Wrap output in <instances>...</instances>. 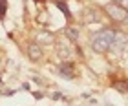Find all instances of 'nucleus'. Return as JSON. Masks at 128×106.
I'll list each match as a JSON object with an SVG mask.
<instances>
[{
    "label": "nucleus",
    "mask_w": 128,
    "mask_h": 106,
    "mask_svg": "<svg viewBox=\"0 0 128 106\" xmlns=\"http://www.w3.org/2000/svg\"><path fill=\"white\" fill-rule=\"evenodd\" d=\"M114 38H115L114 31H102V33H99L97 37L92 40V46H94L95 51H106L110 46H112Z\"/></svg>",
    "instance_id": "obj_1"
},
{
    "label": "nucleus",
    "mask_w": 128,
    "mask_h": 106,
    "mask_svg": "<svg viewBox=\"0 0 128 106\" xmlns=\"http://www.w3.org/2000/svg\"><path fill=\"white\" fill-rule=\"evenodd\" d=\"M108 13L112 15L115 20H123V18H128V13H126L124 9H117V8H114V6H112V8H108Z\"/></svg>",
    "instance_id": "obj_2"
},
{
    "label": "nucleus",
    "mask_w": 128,
    "mask_h": 106,
    "mask_svg": "<svg viewBox=\"0 0 128 106\" xmlns=\"http://www.w3.org/2000/svg\"><path fill=\"white\" fill-rule=\"evenodd\" d=\"M6 13V0H0V16H4Z\"/></svg>",
    "instance_id": "obj_3"
},
{
    "label": "nucleus",
    "mask_w": 128,
    "mask_h": 106,
    "mask_svg": "<svg viewBox=\"0 0 128 106\" xmlns=\"http://www.w3.org/2000/svg\"><path fill=\"white\" fill-rule=\"evenodd\" d=\"M57 6H59V8L64 11V13H66L68 16H70V11H68V8H66V4H64V2H59V4H57Z\"/></svg>",
    "instance_id": "obj_4"
},
{
    "label": "nucleus",
    "mask_w": 128,
    "mask_h": 106,
    "mask_svg": "<svg viewBox=\"0 0 128 106\" xmlns=\"http://www.w3.org/2000/svg\"><path fill=\"white\" fill-rule=\"evenodd\" d=\"M115 88H117V90H128V84H126V82H124V84H119V82H117Z\"/></svg>",
    "instance_id": "obj_5"
}]
</instances>
